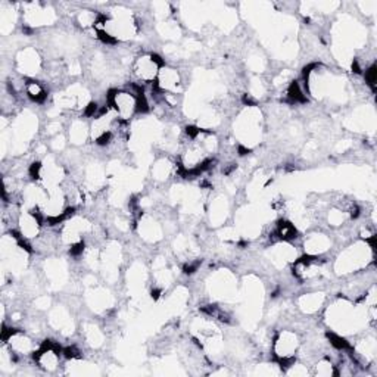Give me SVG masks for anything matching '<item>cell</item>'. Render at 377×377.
Instances as JSON below:
<instances>
[{"instance_id": "obj_1", "label": "cell", "mask_w": 377, "mask_h": 377, "mask_svg": "<svg viewBox=\"0 0 377 377\" xmlns=\"http://www.w3.org/2000/svg\"><path fill=\"white\" fill-rule=\"evenodd\" d=\"M106 105L121 123L130 121L131 118H135L138 113L148 109L142 86L136 83H133L130 87L110 91L106 99Z\"/></svg>"}, {"instance_id": "obj_2", "label": "cell", "mask_w": 377, "mask_h": 377, "mask_svg": "<svg viewBox=\"0 0 377 377\" xmlns=\"http://www.w3.org/2000/svg\"><path fill=\"white\" fill-rule=\"evenodd\" d=\"M164 66L162 61L153 53H142L131 65V76L139 86H149L157 81Z\"/></svg>"}, {"instance_id": "obj_3", "label": "cell", "mask_w": 377, "mask_h": 377, "mask_svg": "<svg viewBox=\"0 0 377 377\" xmlns=\"http://www.w3.org/2000/svg\"><path fill=\"white\" fill-rule=\"evenodd\" d=\"M4 345L14 353V356L21 360V358H29L34 357V353L37 352L38 346L34 339L27 335L24 330L19 329H6L4 324Z\"/></svg>"}, {"instance_id": "obj_4", "label": "cell", "mask_w": 377, "mask_h": 377, "mask_svg": "<svg viewBox=\"0 0 377 377\" xmlns=\"http://www.w3.org/2000/svg\"><path fill=\"white\" fill-rule=\"evenodd\" d=\"M273 353L274 357L282 363H292L299 352L301 339L294 330H282L273 341Z\"/></svg>"}, {"instance_id": "obj_5", "label": "cell", "mask_w": 377, "mask_h": 377, "mask_svg": "<svg viewBox=\"0 0 377 377\" xmlns=\"http://www.w3.org/2000/svg\"><path fill=\"white\" fill-rule=\"evenodd\" d=\"M34 364L44 373L53 374L62 366V352L52 342H46L38 346L34 353Z\"/></svg>"}, {"instance_id": "obj_6", "label": "cell", "mask_w": 377, "mask_h": 377, "mask_svg": "<svg viewBox=\"0 0 377 377\" xmlns=\"http://www.w3.org/2000/svg\"><path fill=\"white\" fill-rule=\"evenodd\" d=\"M155 88H157L160 93L180 95L183 92V78L180 71L172 68V66L164 65L157 81H155Z\"/></svg>"}, {"instance_id": "obj_7", "label": "cell", "mask_w": 377, "mask_h": 377, "mask_svg": "<svg viewBox=\"0 0 377 377\" xmlns=\"http://www.w3.org/2000/svg\"><path fill=\"white\" fill-rule=\"evenodd\" d=\"M15 66L16 71L24 74L26 77H33L40 73L41 70V59L34 49H22L15 56Z\"/></svg>"}, {"instance_id": "obj_8", "label": "cell", "mask_w": 377, "mask_h": 377, "mask_svg": "<svg viewBox=\"0 0 377 377\" xmlns=\"http://www.w3.org/2000/svg\"><path fill=\"white\" fill-rule=\"evenodd\" d=\"M331 245L330 239L326 234H309L308 237H305V252L308 255H313V257H320L321 254H324Z\"/></svg>"}, {"instance_id": "obj_9", "label": "cell", "mask_w": 377, "mask_h": 377, "mask_svg": "<svg viewBox=\"0 0 377 377\" xmlns=\"http://www.w3.org/2000/svg\"><path fill=\"white\" fill-rule=\"evenodd\" d=\"M324 302V294H305L299 298V308L306 314L319 311Z\"/></svg>"}, {"instance_id": "obj_10", "label": "cell", "mask_w": 377, "mask_h": 377, "mask_svg": "<svg viewBox=\"0 0 377 377\" xmlns=\"http://www.w3.org/2000/svg\"><path fill=\"white\" fill-rule=\"evenodd\" d=\"M24 92H26V95L33 102H37V103L44 102V100H46V98H48L46 87H44V84L40 83V81H37V80H29V81H26Z\"/></svg>"}, {"instance_id": "obj_11", "label": "cell", "mask_w": 377, "mask_h": 377, "mask_svg": "<svg viewBox=\"0 0 377 377\" xmlns=\"http://www.w3.org/2000/svg\"><path fill=\"white\" fill-rule=\"evenodd\" d=\"M87 133L88 130L83 123H74L70 128V139H73L74 143H84L83 140H86Z\"/></svg>"}]
</instances>
